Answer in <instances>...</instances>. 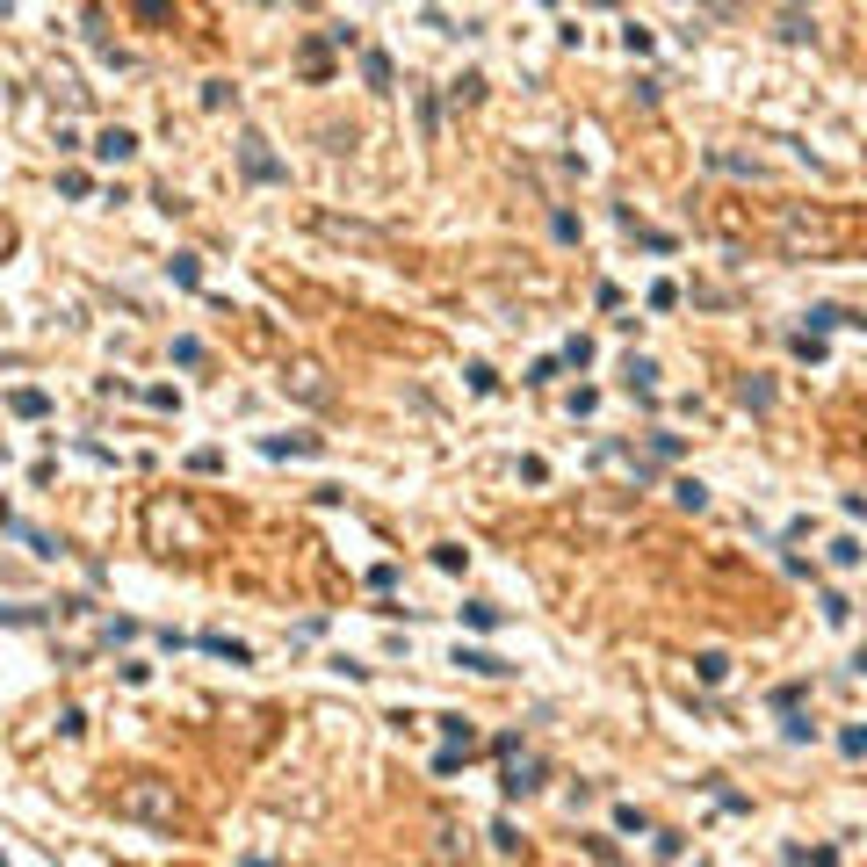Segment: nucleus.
Here are the masks:
<instances>
[{
	"instance_id": "f257e3e1",
	"label": "nucleus",
	"mask_w": 867,
	"mask_h": 867,
	"mask_svg": "<svg viewBox=\"0 0 867 867\" xmlns=\"http://www.w3.org/2000/svg\"><path fill=\"white\" fill-rule=\"evenodd\" d=\"M116 817L174 831V824H181V802H174V788H167V781H123V788H116Z\"/></svg>"
},
{
	"instance_id": "f03ea898",
	"label": "nucleus",
	"mask_w": 867,
	"mask_h": 867,
	"mask_svg": "<svg viewBox=\"0 0 867 867\" xmlns=\"http://www.w3.org/2000/svg\"><path fill=\"white\" fill-rule=\"evenodd\" d=\"M282 384H290L304 405H325V376H318L311 362H290V376H282Z\"/></svg>"
},
{
	"instance_id": "7ed1b4c3",
	"label": "nucleus",
	"mask_w": 867,
	"mask_h": 867,
	"mask_svg": "<svg viewBox=\"0 0 867 867\" xmlns=\"http://www.w3.org/2000/svg\"><path fill=\"white\" fill-rule=\"evenodd\" d=\"M239 159H246V174H253V181H282V167L260 152V138H246V145H239Z\"/></svg>"
},
{
	"instance_id": "20e7f679",
	"label": "nucleus",
	"mask_w": 867,
	"mask_h": 867,
	"mask_svg": "<svg viewBox=\"0 0 867 867\" xmlns=\"http://www.w3.org/2000/svg\"><path fill=\"white\" fill-rule=\"evenodd\" d=\"M499 788H506V795H535V788H542V767H535V759H521V767H506Z\"/></svg>"
},
{
	"instance_id": "39448f33",
	"label": "nucleus",
	"mask_w": 867,
	"mask_h": 867,
	"mask_svg": "<svg viewBox=\"0 0 867 867\" xmlns=\"http://www.w3.org/2000/svg\"><path fill=\"white\" fill-rule=\"evenodd\" d=\"M94 152H101V159H131V152H138V138H131V131H101V145H94Z\"/></svg>"
},
{
	"instance_id": "423d86ee",
	"label": "nucleus",
	"mask_w": 867,
	"mask_h": 867,
	"mask_svg": "<svg viewBox=\"0 0 867 867\" xmlns=\"http://www.w3.org/2000/svg\"><path fill=\"white\" fill-rule=\"evenodd\" d=\"M694 672L716 687V680H730V658H723V650H701V658H694Z\"/></svg>"
},
{
	"instance_id": "0eeeda50",
	"label": "nucleus",
	"mask_w": 867,
	"mask_h": 867,
	"mask_svg": "<svg viewBox=\"0 0 867 867\" xmlns=\"http://www.w3.org/2000/svg\"><path fill=\"white\" fill-rule=\"evenodd\" d=\"M362 73H369V87H391V59H384V51H362Z\"/></svg>"
},
{
	"instance_id": "6e6552de",
	"label": "nucleus",
	"mask_w": 867,
	"mask_h": 867,
	"mask_svg": "<svg viewBox=\"0 0 867 867\" xmlns=\"http://www.w3.org/2000/svg\"><path fill=\"white\" fill-rule=\"evenodd\" d=\"M167 275H174V282H188V290H195V282H203V267H195V253H174V260H167Z\"/></svg>"
},
{
	"instance_id": "1a4fd4ad",
	"label": "nucleus",
	"mask_w": 867,
	"mask_h": 867,
	"mask_svg": "<svg viewBox=\"0 0 867 867\" xmlns=\"http://www.w3.org/2000/svg\"><path fill=\"white\" fill-rule=\"evenodd\" d=\"M456 665H470V672H506V665L492 658V650H456Z\"/></svg>"
},
{
	"instance_id": "9d476101",
	"label": "nucleus",
	"mask_w": 867,
	"mask_h": 867,
	"mask_svg": "<svg viewBox=\"0 0 867 867\" xmlns=\"http://www.w3.org/2000/svg\"><path fill=\"white\" fill-rule=\"evenodd\" d=\"M672 499H680V506H694V513H701V506H709V492H701V484H694V477H680V484H672Z\"/></svg>"
},
{
	"instance_id": "9b49d317",
	"label": "nucleus",
	"mask_w": 867,
	"mask_h": 867,
	"mask_svg": "<svg viewBox=\"0 0 867 867\" xmlns=\"http://www.w3.org/2000/svg\"><path fill=\"white\" fill-rule=\"evenodd\" d=\"M737 398H744V405H774V384H759V376H744V384H737Z\"/></svg>"
},
{
	"instance_id": "f8f14e48",
	"label": "nucleus",
	"mask_w": 867,
	"mask_h": 867,
	"mask_svg": "<svg viewBox=\"0 0 867 867\" xmlns=\"http://www.w3.org/2000/svg\"><path fill=\"white\" fill-rule=\"evenodd\" d=\"M463 622H470V629H499V608H484V601H470V608H463Z\"/></svg>"
},
{
	"instance_id": "ddd939ff",
	"label": "nucleus",
	"mask_w": 867,
	"mask_h": 867,
	"mask_svg": "<svg viewBox=\"0 0 867 867\" xmlns=\"http://www.w3.org/2000/svg\"><path fill=\"white\" fill-rule=\"evenodd\" d=\"M15 412L22 419H44V391H15Z\"/></svg>"
},
{
	"instance_id": "4468645a",
	"label": "nucleus",
	"mask_w": 867,
	"mask_h": 867,
	"mask_svg": "<svg viewBox=\"0 0 867 867\" xmlns=\"http://www.w3.org/2000/svg\"><path fill=\"white\" fill-rule=\"evenodd\" d=\"M441 730H449V744H463V752H470V744H477V737H470V723H463V716H441Z\"/></svg>"
},
{
	"instance_id": "2eb2a0df",
	"label": "nucleus",
	"mask_w": 867,
	"mask_h": 867,
	"mask_svg": "<svg viewBox=\"0 0 867 867\" xmlns=\"http://www.w3.org/2000/svg\"><path fill=\"white\" fill-rule=\"evenodd\" d=\"M839 744H846V752H853V759H860V752H867V730H846V737H839Z\"/></svg>"
}]
</instances>
